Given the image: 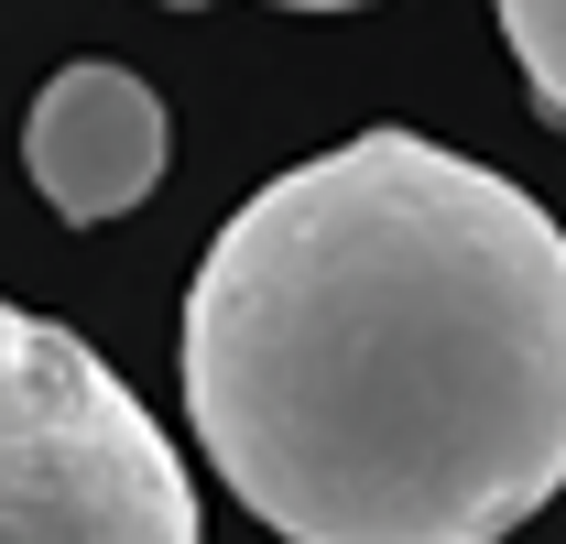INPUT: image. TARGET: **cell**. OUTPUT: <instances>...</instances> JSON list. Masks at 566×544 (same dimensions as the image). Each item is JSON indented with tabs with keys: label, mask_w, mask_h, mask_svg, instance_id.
I'll return each instance as SVG.
<instances>
[{
	"label": "cell",
	"mask_w": 566,
	"mask_h": 544,
	"mask_svg": "<svg viewBox=\"0 0 566 544\" xmlns=\"http://www.w3.org/2000/svg\"><path fill=\"white\" fill-rule=\"evenodd\" d=\"M491 11H501V44L534 87V109L566 121V0H491Z\"/></svg>",
	"instance_id": "4"
},
{
	"label": "cell",
	"mask_w": 566,
	"mask_h": 544,
	"mask_svg": "<svg viewBox=\"0 0 566 544\" xmlns=\"http://www.w3.org/2000/svg\"><path fill=\"white\" fill-rule=\"evenodd\" d=\"M273 11H359V0H273Z\"/></svg>",
	"instance_id": "5"
},
{
	"label": "cell",
	"mask_w": 566,
	"mask_h": 544,
	"mask_svg": "<svg viewBox=\"0 0 566 544\" xmlns=\"http://www.w3.org/2000/svg\"><path fill=\"white\" fill-rule=\"evenodd\" d=\"M164 98L142 87L132 66H109V55H87V66L44 76V98H33V121H22V175L44 186L55 218L76 229H98V218H120L164 186Z\"/></svg>",
	"instance_id": "3"
},
{
	"label": "cell",
	"mask_w": 566,
	"mask_h": 544,
	"mask_svg": "<svg viewBox=\"0 0 566 544\" xmlns=\"http://www.w3.org/2000/svg\"><path fill=\"white\" fill-rule=\"evenodd\" d=\"M175 11H197V0H175Z\"/></svg>",
	"instance_id": "6"
},
{
	"label": "cell",
	"mask_w": 566,
	"mask_h": 544,
	"mask_svg": "<svg viewBox=\"0 0 566 544\" xmlns=\"http://www.w3.org/2000/svg\"><path fill=\"white\" fill-rule=\"evenodd\" d=\"M0 544H208L142 393L22 305H0Z\"/></svg>",
	"instance_id": "2"
},
{
	"label": "cell",
	"mask_w": 566,
	"mask_h": 544,
	"mask_svg": "<svg viewBox=\"0 0 566 544\" xmlns=\"http://www.w3.org/2000/svg\"><path fill=\"white\" fill-rule=\"evenodd\" d=\"M175 359L283 544H501L566 490V229L424 132L273 175L208 240Z\"/></svg>",
	"instance_id": "1"
}]
</instances>
